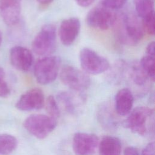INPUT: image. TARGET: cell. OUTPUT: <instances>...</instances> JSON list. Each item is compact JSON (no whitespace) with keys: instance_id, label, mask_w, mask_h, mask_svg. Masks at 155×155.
<instances>
[{"instance_id":"31","label":"cell","mask_w":155,"mask_h":155,"mask_svg":"<svg viewBox=\"0 0 155 155\" xmlns=\"http://www.w3.org/2000/svg\"><path fill=\"white\" fill-rule=\"evenodd\" d=\"M39 3L43 4V5H46V4H48L50 2H52L53 0H36Z\"/></svg>"},{"instance_id":"3","label":"cell","mask_w":155,"mask_h":155,"mask_svg":"<svg viewBox=\"0 0 155 155\" xmlns=\"http://www.w3.org/2000/svg\"><path fill=\"white\" fill-rule=\"evenodd\" d=\"M61 60L56 56H45L39 59L34 66V75L36 81L42 85L51 84L57 78Z\"/></svg>"},{"instance_id":"32","label":"cell","mask_w":155,"mask_h":155,"mask_svg":"<svg viewBox=\"0 0 155 155\" xmlns=\"http://www.w3.org/2000/svg\"><path fill=\"white\" fill-rule=\"evenodd\" d=\"M5 72H4V70H3L2 68H1L0 67V76H4L5 77Z\"/></svg>"},{"instance_id":"1","label":"cell","mask_w":155,"mask_h":155,"mask_svg":"<svg viewBox=\"0 0 155 155\" xmlns=\"http://www.w3.org/2000/svg\"><path fill=\"white\" fill-rule=\"evenodd\" d=\"M115 32L119 41L126 45H134L144 36V30L138 16L133 12H127L117 15Z\"/></svg>"},{"instance_id":"19","label":"cell","mask_w":155,"mask_h":155,"mask_svg":"<svg viewBox=\"0 0 155 155\" xmlns=\"http://www.w3.org/2000/svg\"><path fill=\"white\" fill-rule=\"evenodd\" d=\"M127 62L124 61H119L116 62L110 69L107 74V79L112 84H117L124 79L125 71Z\"/></svg>"},{"instance_id":"7","label":"cell","mask_w":155,"mask_h":155,"mask_svg":"<svg viewBox=\"0 0 155 155\" xmlns=\"http://www.w3.org/2000/svg\"><path fill=\"white\" fill-rule=\"evenodd\" d=\"M61 82L74 91L83 93L88 88L91 81L89 76L84 71L71 66H64L59 74Z\"/></svg>"},{"instance_id":"16","label":"cell","mask_w":155,"mask_h":155,"mask_svg":"<svg viewBox=\"0 0 155 155\" xmlns=\"http://www.w3.org/2000/svg\"><path fill=\"white\" fill-rule=\"evenodd\" d=\"M133 102L134 94L131 90L128 88H123L115 96V111L120 116H126L131 111Z\"/></svg>"},{"instance_id":"20","label":"cell","mask_w":155,"mask_h":155,"mask_svg":"<svg viewBox=\"0 0 155 155\" xmlns=\"http://www.w3.org/2000/svg\"><path fill=\"white\" fill-rule=\"evenodd\" d=\"M133 4L137 16L142 19L154 13V0H133Z\"/></svg>"},{"instance_id":"13","label":"cell","mask_w":155,"mask_h":155,"mask_svg":"<svg viewBox=\"0 0 155 155\" xmlns=\"http://www.w3.org/2000/svg\"><path fill=\"white\" fill-rule=\"evenodd\" d=\"M81 30V22L75 17L63 20L59 26V36L62 44L65 46L71 45L77 38Z\"/></svg>"},{"instance_id":"9","label":"cell","mask_w":155,"mask_h":155,"mask_svg":"<svg viewBox=\"0 0 155 155\" xmlns=\"http://www.w3.org/2000/svg\"><path fill=\"white\" fill-rule=\"evenodd\" d=\"M116 18L117 15L114 10L106 8L101 4L92 8L88 13L86 22L92 28L106 30L114 25Z\"/></svg>"},{"instance_id":"10","label":"cell","mask_w":155,"mask_h":155,"mask_svg":"<svg viewBox=\"0 0 155 155\" xmlns=\"http://www.w3.org/2000/svg\"><path fill=\"white\" fill-rule=\"evenodd\" d=\"M98 137L93 133L77 132L74 134L72 147L76 155L93 154L99 144Z\"/></svg>"},{"instance_id":"6","label":"cell","mask_w":155,"mask_h":155,"mask_svg":"<svg viewBox=\"0 0 155 155\" xmlns=\"http://www.w3.org/2000/svg\"><path fill=\"white\" fill-rule=\"evenodd\" d=\"M56 28L51 24L44 25L32 42V50L38 55L47 56L56 49Z\"/></svg>"},{"instance_id":"33","label":"cell","mask_w":155,"mask_h":155,"mask_svg":"<svg viewBox=\"0 0 155 155\" xmlns=\"http://www.w3.org/2000/svg\"><path fill=\"white\" fill-rule=\"evenodd\" d=\"M2 33L0 31V46L2 43Z\"/></svg>"},{"instance_id":"17","label":"cell","mask_w":155,"mask_h":155,"mask_svg":"<svg viewBox=\"0 0 155 155\" xmlns=\"http://www.w3.org/2000/svg\"><path fill=\"white\" fill-rule=\"evenodd\" d=\"M99 155H120L122 143L115 136H105L98 144Z\"/></svg>"},{"instance_id":"24","label":"cell","mask_w":155,"mask_h":155,"mask_svg":"<svg viewBox=\"0 0 155 155\" xmlns=\"http://www.w3.org/2000/svg\"><path fill=\"white\" fill-rule=\"evenodd\" d=\"M142 24L145 33L146 32L150 35H154L155 31L154 13L142 19Z\"/></svg>"},{"instance_id":"4","label":"cell","mask_w":155,"mask_h":155,"mask_svg":"<svg viewBox=\"0 0 155 155\" xmlns=\"http://www.w3.org/2000/svg\"><path fill=\"white\" fill-rule=\"evenodd\" d=\"M24 127L31 135L42 139L47 137L57 125V120L45 114H34L27 117L23 123Z\"/></svg>"},{"instance_id":"14","label":"cell","mask_w":155,"mask_h":155,"mask_svg":"<svg viewBox=\"0 0 155 155\" xmlns=\"http://www.w3.org/2000/svg\"><path fill=\"white\" fill-rule=\"evenodd\" d=\"M10 61L16 69L22 71H27L33 62L31 52L27 48L19 45L12 47L10 50Z\"/></svg>"},{"instance_id":"25","label":"cell","mask_w":155,"mask_h":155,"mask_svg":"<svg viewBox=\"0 0 155 155\" xmlns=\"http://www.w3.org/2000/svg\"><path fill=\"white\" fill-rule=\"evenodd\" d=\"M128 0H101V5L109 9L115 10L122 8Z\"/></svg>"},{"instance_id":"27","label":"cell","mask_w":155,"mask_h":155,"mask_svg":"<svg viewBox=\"0 0 155 155\" xmlns=\"http://www.w3.org/2000/svg\"><path fill=\"white\" fill-rule=\"evenodd\" d=\"M142 155H154V143H148L142 150Z\"/></svg>"},{"instance_id":"18","label":"cell","mask_w":155,"mask_h":155,"mask_svg":"<svg viewBox=\"0 0 155 155\" xmlns=\"http://www.w3.org/2000/svg\"><path fill=\"white\" fill-rule=\"evenodd\" d=\"M97 118L101 125L108 130L117 128L118 121L109 105L102 104L97 111Z\"/></svg>"},{"instance_id":"28","label":"cell","mask_w":155,"mask_h":155,"mask_svg":"<svg viewBox=\"0 0 155 155\" xmlns=\"http://www.w3.org/2000/svg\"><path fill=\"white\" fill-rule=\"evenodd\" d=\"M124 155H140L139 150L134 147L130 146L125 148Z\"/></svg>"},{"instance_id":"26","label":"cell","mask_w":155,"mask_h":155,"mask_svg":"<svg viewBox=\"0 0 155 155\" xmlns=\"http://www.w3.org/2000/svg\"><path fill=\"white\" fill-rule=\"evenodd\" d=\"M4 78V76H0V97H7L10 93V88Z\"/></svg>"},{"instance_id":"21","label":"cell","mask_w":155,"mask_h":155,"mask_svg":"<svg viewBox=\"0 0 155 155\" xmlns=\"http://www.w3.org/2000/svg\"><path fill=\"white\" fill-rule=\"evenodd\" d=\"M18 146L16 138L8 134H0V154L8 155L12 153Z\"/></svg>"},{"instance_id":"12","label":"cell","mask_w":155,"mask_h":155,"mask_svg":"<svg viewBox=\"0 0 155 155\" xmlns=\"http://www.w3.org/2000/svg\"><path fill=\"white\" fill-rule=\"evenodd\" d=\"M43 91L38 88L28 90L22 94L16 104L19 110L28 111L41 109L45 105Z\"/></svg>"},{"instance_id":"11","label":"cell","mask_w":155,"mask_h":155,"mask_svg":"<svg viewBox=\"0 0 155 155\" xmlns=\"http://www.w3.org/2000/svg\"><path fill=\"white\" fill-rule=\"evenodd\" d=\"M56 100L59 107L67 113L75 115L81 111L85 98L82 93L61 91L57 94Z\"/></svg>"},{"instance_id":"5","label":"cell","mask_w":155,"mask_h":155,"mask_svg":"<svg viewBox=\"0 0 155 155\" xmlns=\"http://www.w3.org/2000/svg\"><path fill=\"white\" fill-rule=\"evenodd\" d=\"M124 78L127 79L129 85L137 95L145 94L151 87L152 81L143 70L138 61L127 63Z\"/></svg>"},{"instance_id":"22","label":"cell","mask_w":155,"mask_h":155,"mask_svg":"<svg viewBox=\"0 0 155 155\" xmlns=\"http://www.w3.org/2000/svg\"><path fill=\"white\" fill-rule=\"evenodd\" d=\"M139 64L150 80L154 82L155 78L154 56L146 54L141 58Z\"/></svg>"},{"instance_id":"2","label":"cell","mask_w":155,"mask_h":155,"mask_svg":"<svg viewBox=\"0 0 155 155\" xmlns=\"http://www.w3.org/2000/svg\"><path fill=\"white\" fill-rule=\"evenodd\" d=\"M154 110L148 107H137L131 110L124 122L125 128L140 136L154 130Z\"/></svg>"},{"instance_id":"29","label":"cell","mask_w":155,"mask_h":155,"mask_svg":"<svg viewBox=\"0 0 155 155\" xmlns=\"http://www.w3.org/2000/svg\"><path fill=\"white\" fill-rule=\"evenodd\" d=\"M95 0H75L76 3L82 7H87L91 5Z\"/></svg>"},{"instance_id":"30","label":"cell","mask_w":155,"mask_h":155,"mask_svg":"<svg viewBox=\"0 0 155 155\" xmlns=\"http://www.w3.org/2000/svg\"><path fill=\"white\" fill-rule=\"evenodd\" d=\"M154 46H155V44L154 41H152L148 44L146 48L147 54L154 56Z\"/></svg>"},{"instance_id":"8","label":"cell","mask_w":155,"mask_h":155,"mask_svg":"<svg viewBox=\"0 0 155 155\" xmlns=\"http://www.w3.org/2000/svg\"><path fill=\"white\" fill-rule=\"evenodd\" d=\"M79 61L84 72L90 74H99L107 71L110 68L108 60L95 51L83 48L79 53Z\"/></svg>"},{"instance_id":"23","label":"cell","mask_w":155,"mask_h":155,"mask_svg":"<svg viewBox=\"0 0 155 155\" xmlns=\"http://www.w3.org/2000/svg\"><path fill=\"white\" fill-rule=\"evenodd\" d=\"M44 104H45V109L48 116L57 120L60 116V108L54 97L53 96H49Z\"/></svg>"},{"instance_id":"15","label":"cell","mask_w":155,"mask_h":155,"mask_svg":"<svg viewBox=\"0 0 155 155\" xmlns=\"http://www.w3.org/2000/svg\"><path fill=\"white\" fill-rule=\"evenodd\" d=\"M22 0H0V16L8 25H13L19 20Z\"/></svg>"}]
</instances>
